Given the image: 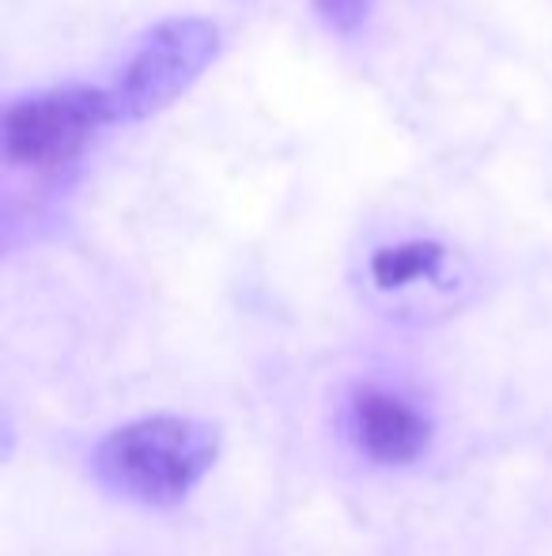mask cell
I'll return each mask as SVG.
<instances>
[{
	"label": "cell",
	"mask_w": 552,
	"mask_h": 556,
	"mask_svg": "<svg viewBox=\"0 0 552 556\" xmlns=\"http://www.w3.org/2000/svg\"><path fill=\"white\" fill-rule=\"evenodd\" d=\"M220 435L190 417H144L121 425L99 443L95 477L111 492L147 507L185 500L216 466Z\"/></svg>",
	"instance_id": "obj_1"
},
{
	"label": "cell",
	"mask_w": 552,
	"mask_h": 556,
	"mask_svg": "<svg viewBox=\"0 0 552 556\" xmlns=\"http://www.w3.org/2000/svg\"><path fill=\"white\" fill-rule=\"evenodd\" d=\"M114 122L118 111L111 88L68 84V88L35 91L4 111V155L15 167L57 170Z\"/></svg>",
	"instance_id": "obj_2"
},
{
	"label": "cell",
	"mask_w": 552,
	"mask_h": 556,
	"mask_svg": "<svg viewBox=\"0 0 552 556\" xmlns=\"http://www.w3.org/2000/svg\"><path fill=\"white\" fill-rule=\"evenodd\" d=\"M220 53V30L208 20H167L152 27L111 80L118 122H140L170 106Z\"/></svg>",
	"instance_id": "obj_3"
},
{
	"label": "cell",
	"mask_w": 552,
	"mask_h": 556,
	"mask_svg": "<svg viewBox=\"0 0 552 556\" xmlns=\"http://www.w3.org/2000/svg\"><path fill=\"white\" fill-rule=\"evenodd\" d=\"M352 435L368 458L383 466H409L432 443V425L406 397L378 387H360L352 394Z\"/></svg>",
	"instance_id": "obj_4"
},
{
	"label": "cell",
	"mask_w": 552,
	"mask_h": 556,
	"mask_svg": "<svg viewBox=\"0 0 552 556\" xmlns=\"http://www.w3.org/2000/svg\"><path fill=\"white\" fill-rule=\"evenodd\" d=\"M442 262H447V250L432 239H409L398 247H383L371 257V277L378 288L394 292V288H409L416 280L439 277Z\"/></svg>",
	"instance_id": "obj_5"
},
{
	"label": "cell",
	"mask_w": 552,
	"mask_h": 556,
	"mask_svg": "<svg viewBox=\"0 0 552 556\" xmlns=\"http://www.w3.org/2000/svg\"><path fill=\"white\" fill-rule=\"evenodd\" d=\"M314 4H318V12L330 20V27L356 30L363 20H368V12H371L375 0H314Z\"/></svg>",
	"instance_id": "obj_6"
}]
</instances>
